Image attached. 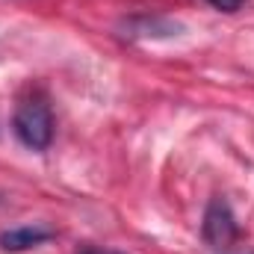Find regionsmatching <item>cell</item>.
Masks as SVG:
<instances>
[{
  "instance_id": "1",
  "label": "cell",
  "mask_w": 254,
  "mask_h": 254,
  "mask_svg": "<svg viewBox=\"0 0 254 254\" xmlns=\"http://www.w3.org/2000/svg\"><path fill=\"white\" fill-rule=\"evenodd\" d=\"M15 136L21 139V145L33 148V151H45L54 139V113L51 104L42 92H33L27 98L18 101L15 116H12Z\"/></svg>"
},
{
  "instance_id": "2",
  "label": "cell",
  "mask_w": 254,
  "mask_h": 254,
  "mask_svg": "<svg viewBox=\"0 0 254 254\" xmlns=\"http://www.w3.org/2000/svg\"><path fill=\"white\" fill-rule=\"evenodd\" d=\"M201 234H204V243L216 252H228L237 237H240V225L234 219V210L225 198H213L204 210V225H201Z\"/></svg>"
},
{
  "instance_id": "3",
  "label": "cell",
  "mask_w": 254,
  "mask_h": 254,
  "mask_svg": "<svg viewBox=\"0 0 254 254\" xmlns=\"http://www.w3.org/2000/svg\"><path fill=\"white\" fill-rule=\"evenodd\" d=\"M54 237L51 228H42V225H24V228H12V231H3L0 234V249L9 254H21L30 252L42 243H48Z\"/></svg>"
},
{
  "instance_id": "4",
  "label": "cell",
  "mask_w": 254,
  "mask_h": 254,
  "mask_svg": "<svg viewBox=\"0 0 254 254\" xmlns=\"http://www.w3.org/2000/svg\"><path fill=\"white\" fill-rule=\"evenodd\" d=\"M213 9H219V12H240L249 0H207Z\"/></svg>"
},
{
  "instance_id": "5",
  "label": "cell",
  "mask_w": 254,
  "mask_h": 254,
  "mask_svg": "<svg viewBox=\"0 0 254 254\" xmlns=\"http://www.w3.org/2000/svg\"><path fill=\"white\" fill-rule=\"evenodd\" d=\"M77 254H125V252H116V249H104V246H83Z\"/></svg>"
},
{
  "instance_id": "6",
  "label": "cell",
  "mask_w": 254,
  "mask_h": 254,
  "mask_svg": "<svg viewBox=\"0 0 254 254\" xmlns=\"http://www.w3.org/2000/svg\"><path fill=\"white\" fill-rule=\"evenodd\" d=\"M249 254H252V252H249Z\"/></svg>"
}]
</instances>
